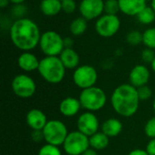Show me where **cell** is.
<instances>
[{"label":"cell","mask_w":155,"mask_h":155,"mask_svg":"<svg viewBox=\"0 0 155 155\" xmlns=\"http://www.w3.org/2000/svg\"><path fill=\"white\" fill-rule=\"evenodd\" d=\"M41 35L38 25L27 17L15 20L9 28L12 44L23 52H31L38 46Z\"/></svg>","instance_id":"obj_1"},{"label":"cell","mask_w":155,"mask_h":155,"mask_svg":"<svg viewBox=\"0 0 155 155\" xmlns=\"http://www.w3.org/2000/svg\"><path fill=\"white\" fill-rule=\"evenodd\" d=\"M137 88L131 84H124L116 87L111 95V104L113 109L123 117L134 115L140 104Z\"/></svg>","instance_id":"obj_2"},{"label":"cell","mask_w":155,"mask_h":155,"mask_svg":"<svg viewBox=\"0 0 155 155\" xmlns=\"http://www.w3.org/2000/svg\"><path fill=\"white\" fill-rule=\"evenodd\" d=\"M37 71L45 81L49 84H56L64 80L66 68L59 56H45L40 60Z\"/></svg>","instance_id":"obj_3"},{"label":"cell","mask_w":155,"mask_h":155,"mask_svg":"<svg viewBox=\"0 0 155 155\" xmlns=\"http://www.w3.org/2000/svg\"><path fill=\"white\" fill-rule=\"evenodd\" d=\"M78 99L81 103L82 108L93 113L103 109L107 102L105 92L95 85L82 90Z\"/></svg>","instance_id":"obj_4"},{"label":"cell","mask_w":155,"mask_h":155,"mask_svg":"<svg viewBox=\"0 0 155 155\" xmlns=\"http://www.w3.org/2000/svg\"><path fill=\"white\" fill-rule=\"evenodd\" d=\"M38 46L45 56H59L64 49V37L55 31H45L41 35Z\"/></svg>","instance_id":"obj_5"},{"label":"cell","mask_w":155,"mask_h":155,"mask_svg":"<svg viewBox=\"0 0 155 155\" xmlns=\"http://www.w3.org/2000/svg\"><path fill=\"white\" fill-rule=\"evenodd\" d=\"M68 134L66 125L59 120L48 121L43 129L44 140L45 143L55 146L63 145Z\"/></svg>","instance_id":"obj_6"},{"label":"cell","mask_w":155,"mask_h":155,"mask_svg":"<svg viewBox=\"0 0 155 155\" xmlns=\"http://www.w3.org/2000/svg\"><path fill=\"white\" fill-rule=\"evenodd\" d=\"M94 28L99 36L110 38L119 32L121 28V20L117 15L104 14L95 21Z\"/></svg>","instance_id":"obj_7"},{"label":"cell","mask_w":155,"mask_h":155,"mask_svg":"<svg viewBox=\"0 0 155 155\" xmlns=\"http://www.w3.org/2000/svg\"><path fill=\"white\" fill-rule=\"evenodd\" d=\"M63 147L67 155H82L90 148L89 137L78 130L71 132L68 134Z\"/></svg>","instance_id":"obj_8"},{"label":"cell","mask_w":155,"mask_h":155,"mask_svg":"<svg viewBox=\"0 0 155 155\" xmlns=\"http://www.w3.org/2000/svg\"><path fill=\"white\" fill-rule=\"evenodd\" d=\"M13 93L19 98H31L36 92V84L34 79L25 74H20L14 77L11 83Z\"/></svg>","instance_id":"obj_9"},{"label":"cell","mask_w":155,"mask_h":155,"mask_svg":"<svg viewBox=\"0 0 155 155\" xmlns=\"http://www.w3.org/2000/svg\"><path fill=\"white\" fill-rule=\"evenodd\" d=\"M98 79L96 69L90 64L79 65L74 69L73 74V81L74 84L82 90L95 85Z\"/></svg>","instance_id":"obj_10"},{"label":"cell","mask_w":155,"mask_h":155,"mask_svg":"<svg viewBox=\"0 0 155 155\" xmlns=\"http://www.w3.org/2000/svg\"><path fill=\"white\" fill-rule=\"evenodd\" d=\"M81 16L87 21L97 20L104 14V0H81L78 5Z\"/></svg>","instance_id":"obj_11"},{"label":"cell","mask_w":155,"mask_h":155,"mask_svg":"<svg viewBox=\"0 0 155 155\" xmlns=\"http://www.w3.org/2000/svg\"><path fill=\"white\" fill-rule=\"evenodd\" d=\"M99 129V120L93 112L82 114L77 120V130L90 137L96 134Z\"/></svg>","instance_id":"obj_12"},{"label":"cell","mask_w":155,"mask_h":155,"mask_svg":"<svg viewBox=\"0 0 155 155\" xmlns=\"http://www.w3.org/2000/svg\"><path fill=\"white\" fill-rule=\"evenodd\" d=\"M150 70L144 64H136L129 74V82L135 88L147 85L150 80Z\"/></svg>","instance_id":"obj_13"},{"label":"cell","mask_w":155,"mask_h":155,"mask_svg":"<svg viewBox=\"0 0 155 155\" xmlns=\"http://www.w3.org/2000/svg\"><path fill=\"white\" fill-rule=\"evenodd\" d=\"M27 125L33 131H43L47 124V118L45 113L39 109H31L25 116Z\"/></svg>","instance_id":"obj_14"},{"label":"cell","mask_w":155,"mask_h":155,"mask_svg":"<svg viewBox=\"0 0 155 155\" xmlns=\"http://www.w3.org/2000/svg\"><path fill=\"white\" fill-rule=\"evenodd\" d=\"M120 12L128 16H137V15L147 5L146 0H118Z\"/></svg>","instance_id":"obj_15"},{"label":"cell","mask_w":155,"mask_h":155,"mask_svg":"<svg viewBox=\"0 0 155 155\" xmlns=\"http://www.w3.org/2000/svg\"><path fill=\"white\" fill-rule=\"evenodd\" d=\"M40 60L31 52H23L17 58V64L19 68L25 72H34L38 70Z\"/></svg>","instance_id":"obj_16"},{"label":"cell","mask_w":155,"mask_h":155,"mask_svg":"<svg viewBox=\"0 0 155 155\" xmlns=\"http://www.w3.org/2000/svg\"><path fill=\"white\" fill-rule=\"evenodd\" d=\"M81 108L82 105L79 99L71 96L63 99L59 104V111L65 117H73L76 115Z\"/></svg>","instance_id":"obj_17"},{"label":"cell","mask_w":155,"mask_h":155,"mask_svg":"<svg viewBox=\"0 0 155 155\" xmlns=\"http://www.w3.org/2000/svg\"><path fill=\"white\" fill-rule=\"evenodd\" d=\"M59 58L66 69L74 70L80 65V55L74 48H64Z\"/></svg>","instance_id":"obj_18"},{"label":"cell","mask_w":155,"mask_h":155,"mask_svg":"<svg viewBox=\"0 0 155 155\" xmlns=\"http://www.w3.org/2000/svg\"><path fill=\"white\" fill-rule=\"evenodd\" d=\"M41 13L45 16H55L62 12L61 0H42L39 5Z\"/></svg>","instance_id":"obj_19"},{"label":"cell","mask_w":155,"mask_h":155,"mask_svg":"<svg viewBox=\"0 0 155 155\" xmlns=\"http://www.w3.org/2000/svg\"><path fill=\"white\" fill-rule=\"evenodd\" d=\"M123 124L116 118H110L102 124V132L109 138L118 136L123 131Z\"/></svg>","instance_id":"obj_20"},{"label":"cell","mask_w":155,"mask_h":155,"mask_svg":"<svg viewBox=\"0 0 155 155\" xmlns=\"http://www.w3.org/2000/svg\"><path fill=\"white\" fill-rule=\"evenodd\" d=\"M109 139L110 138L103 132H97L89 137L90 147L96 151L104 150L109 145Z\"/></svg>","instance_id":"obj_21"},{"label":"cell","mask_w":155,"mask_h":155,"mask_svg":"<svg viewBox=\"0 0 155 155\" xmlns=\"http://www.w3.org/2000/svg\"><path fill=\"white\" fill-rule=\"evenodd\" d=\"M87 27H88V21L83 16H78L70 23L69 31L72 35L80 36L86 32Z\"/></svg>","instance_id":"obj_22"},{"label":"cell","mask_w":155,"mask_h":155,"mask_svg":"<svg viewBox=\"0 0 155 155\" xmlns=\"http://www.w3.org/2000/svg\"><path fill=\"white\" fill-rule=\"evenodd\" d=\"M138 22L144 25H149L155 21V11L150 5H146L136 16Z\"/></svg>","instance_id":"obj_23"},{"label":"cell","mask_w":155,"mask_h":155,"mask_svg":"<svg viewBox=\"0 0 155 155\" xmlns=\"http://www.w3.org/2000/svg\"><path fill=\"white\" fill-rule=\"evenodd\" d=\"M143 44L146 48L155 50V27L147 28L143 33Z\"/></svg>","instance_id":"obj_24"},{"label":"cell","mask_w":155,"mask_h":155,"mask_svg":"<svg viewBox=\"0 0 155 155\" xmlns=\"http://www.w3.org/2000/svg\"><path fill=\"white\" fill-rule=\"evenodd\" d=\"M126 42L133 46L143 44V33L138 30H132L126 35Z\"/></svg>","instance_id":"obj_25"},{"label":"cell","mask_w":155,"mask_h":155,"mask_svg":"<svg viewBox=\"0 0 155 155\" xmlns=\"http://www.w3.org/2000/svg\"><path fill=\"white\" fill-rule=\"evenodd\" d=\"M120 12L118 0H105L104 1V14L117 15Z\"/></svg>","instance_id":"obj_26"},{"label":"cell","mask_w":155,"mask_h":155,"mask_svg":"<svg viewBox=\"0 0 155 155\" xmlns=\"http://www.w3.org/2000/svg\"><path fill=\"white\" fill-rule=\"evenodd\" d=\"M38 155H62V153L58 146L45 143L40 148Z\"/></svg>","instance_id":"obj_27"},{"label":"cell","mask_w":155,"mask_h":155,"mask_svg":"<svg viewBox=\"0 0 155 155\" xmlns=\"http://www.w3.org/2000/svg\"><path fill=\"white\" fill-rule=\"evenodd\" d=\"M10 13H11V15L13 17H15V20L20 19V18L25 17L24 15L26 13V7H25V5L24 4H21V5H14L13 7L11 8Z\"/></svg>","instance_id":"obj_28"},{"label":"cell","mask_w":155,"mask_h":155,"mask_svg":"<svg viewBox=\"0 0 155 155\" xmlns=\"http://www.w3.org/2000/svg\"><path fill=\"white\" fill-rule=\"evenodd\" d=\"M78 5L75 2V0H63L62 1V12L70 15L73 14L76 9Z\"/></svg>","instance_id":"obj_29"},{"label":"cell","mask_w":155,"mask_h":155,"mask_svg":"<svg viewBox=\"0 0 155 155\" xmlns=\"http://www.w3.org/2000/svg\"><path fill=\"white\" fill-rule=\"evenodd\" d=\"M144 133L150 139L155 138V116L150 118L144 126Z\"/></svg>","instance_id":"obj_30"},{"label":"cell","mask_w":155,"mask_h":155,"mask_svg":"<svg viewBox=\"0 0 155 155\" xmlns=\"http://www.w3.org/2000/svg\"><path fill=\"white\" fill-rule=\"evenodd\" d=\"M138 95L141 101H146L149 100L153 95V91L148 85H143L139 88H137Z\"/></svg>","instance_id":"obj_31"},{"label":"cell","mask_w":155,"mask_h":155,"mask_svg":"<svg viewBox=\"0 0 155 155\" xmlns=\"http://www.w3.org/2000/svg\"><path fill=\"white\" fill-rule=\"evenodd\" d=\"M141 58H142V60H143V63H145V64H151L155 58L154 50L150 49V48H146V47H145V49H143V50L142 51Z\"/></svg>","instance_id":"obj_32"},{"label":"cell","mask_w":155,"mask_h":155,"mask_svg":"<svg viewBox=\"0 0 155 155\" xmlns=\"http://www.w3.org/2000/svg\"><path fill=\"white\" fill-rule=\"evenodd\" d=\"M145 151L149 155H155V138L151 139L146 145Z\"/></svg>","instance_id":"obj_33"},{"label":"cell","mask_w":155,"mask_h":155,"mask_svg":"<svg viewBox=\"0 0 155 155\" xmlns=\"http://www.w3.org/2000/svg\"><path fill=\"white\" fill-rule=\"evenodd\" d=\"M32 138L35 142H41L42 140H44L43 131H33Z\"/></svg>","instance_id":"obj_34"},{"label":"cell","mask_w":155,"mask_h":155,"mask_svg":"<svg viewBox=\"0 0 155 155\" xmlns=\"http://www.w3.org/2000/svg\"><path fill=\"white\" fill-rule=\"evenodd\" d=\"M64 48H73L74 46V39L71 36L64 37Z\"/></svg>","instance_id":"obj_35"},{"label":"cell","mask_w":155,"mask_h":155,"mask_svg":"<svg viewBox=\"0 0 155 155\" xmlns=\"http://www.w3.org/2000/svg\"><path fill=\"white\" fill-rule=\"evenodd\" d=\"M128 155H149L147 153V152L145 150L143 149H134L133 151H131Z\"/></svg>","instance_id":"obj_36"},{"label":"cell","mask_w":155,"mask_h":155,"mask_svg":"<svg viewBox=\"0 0 155 155\" xmlns=\"http://www.w3.org/2000/svg\"><path fill=\"white\" fill-rule=\"evenodd\" d=\"M82 155H97V151L93 148H88Z\"/></svg>","instance_id":"obj_37"},{"label":"cell","mask_w":155,"mask_h":155,"mask_svg":"<svg viewBox=\"0 0 155 155\" xmlns=\"http://www.w3.org/2000/svg\"><path fill=\"white\" fill-rule=\"evenodd\" d=\"M10 3L9 0H0V7L1 8H5L8 5V4Z\"/></svg>","instance_id":"obj_38"},{"label":"cell","mask_w":155,"mask_h":155,"mask_svg":"<svg viewBox=\"0 0 155 155\" xmlns=\"http://www.w3.org/2000/svg\"><path fill=\"white\" fill-rule=\"evenodd\" d=\"M9 1L13 5H21V4H24L26 0H9Z\"/></svg>","instance_id":"obj_39"},{"label":"cell","mask_w":155,"mask_h":155,"mask_svg":"<svg viewBox=\"0 0 155 155\" xmlns=\"http://www.w3.org/2000/svg\"><path fill=\"white\" fill-rule=\"evenodd\" d=\"M151 67H152V70H153V71L155 73V58H154V60L153 61V63L151 64Z\"/></svg>","instance_id":"obj_40"},{"label":"cell","mask_w":155,"mask_h":155,"mask_svg":"<svg viewBox=\"0 0 155 155\" xmlns=\"http://www.w3.org/2000/svg\"><path fill=\"white\" fill-rule=\"evenodd\" d=\"M151 6L153 7V9L155 11V0H152L151 1Z\"/></svg>","instance_id":"obj_41"},{"label":"cell","mask_w":155,"mask_h":155,"mask_svg":"<svg viewBox=\"0 0 155 155\" xmlns=\"http://www.w3.org/2000/svg\"><path fill=\"white\" fill-rule=\"evenodd\" d=\"M153 110H154L155 112V98L154 100H153Z\"/></svg>","instance_id":"obj_42"},{"label":"cell","mask_w":155,"mask_h":155,"mask_svg":"<svg viewBox=\"0 0 155 155\" xmlns=\"http://www.w3.org/2000/svg\"><path fill=\"white\" fill-rule=\"evenodd\" d=\"M146 1H150V2H151V1H152V0H146Z\"/></svg>","instance_id":"obj_43"},{"label":"cell","mask_w":155,"mask_h":155,"mask_svg":"<svg viewBox=\"0 0 155 155\" xmlns=\"http://www.w3.org/2000/svg\"><path fill=\"white\" fill-rule=\"evenodd\" d=\"M61 1H63V0H61Z\"/></svg>","instance_id":"obj_44"}]
</instances>
